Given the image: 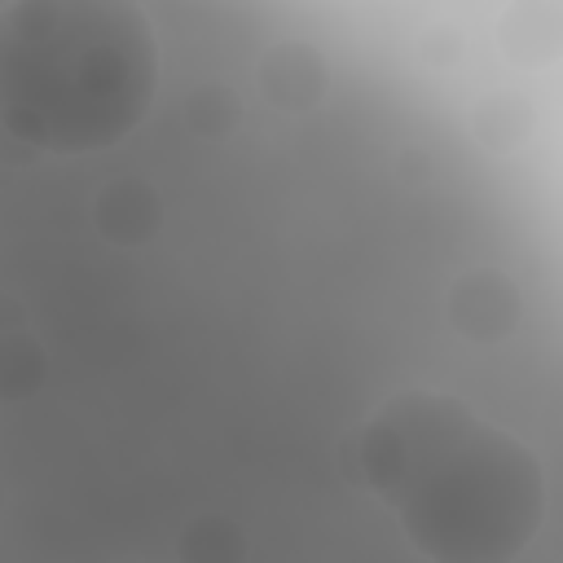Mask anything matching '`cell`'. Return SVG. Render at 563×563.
<instances>
[{"label": "cell", "mask_w": 563, "mask_h": 563, "mask_svg": "<svg viewBox=\"0 0 563 563\" xmlns=\"http://www.w3.org/2000/svg\"><path fill=\"white\" fill-rule=\"evenodd\" d=\"M352 462L431 563H515L545 519L541 457L440 387L387 396L356 431Z\"/></svg>", "instance_id": "1"}, {"label": "cell", "mask_w": 563, "mask_h": 563, "mask_svg": "<svg viewBox=\"0 0 563 563\" xmlns=\"http://www.w3.org/2000/svg\"><path fill=\"white\" fill-rule=\"evenodd\" d=\"M158 97V35L128 0L0 9V132L31 154L119 145Z\"/></svg>", "instance_id": "2"}, {"label": "cell", "mask_w": 563, "mask_h": 563, "mask_svg": "<svg viewBox=\"0 0 563 563\" xmlns=\"http://www.w3.org/2000/svg\"><path fill=\"white\" fill-rule=\"evenodd\" d=\"M519 321H523V295L506 268L479 264L449 286V325L462 339L479 347H497L519 330Z\"/></svg>", "instance_id": "3"}, {"label": "cell", "mask_w": 563, "mask_h": 563, "mask_svg": "<svg viewBox=\"0 0 563 563\" xmlns=\"http://www.w3.org/2000/svg\"><path fill=\"white\" fill-rule=\"evenodd\" d=\"M260 88L286 114H308L330 97V57L299 35H282L260 53Z\"/></svg>", "instance_id": "4"}, {"label": "cell", "mask_w": 563, "mask_h": 563, "mask_svg": "<svg viewBox=\"0 0 563 563\" xmlns=\"http://www.w3.org/2000/svg\"><path fill=\"white\" fill-rule=\"evenodd\" d=\"M163 216H167L163 194L145 176H114L92 198V229L123 251L150 246L163 233Z\"/></svg>", "instance_id": "5"}, {"label": "cell", "mask_w": 563, "mask_h": 563, "mask_svg": "<svg viewBox=\"0 0 563 563\" xmlns=\"http://www.w3.org/2000/svg\"><path fill=\"white\" fill-rule=\"evenodd\" d=\"M176 563H246V532L224 510L194 515L176 537Z\"/></svg>", "instance_id": "6"}, {"label": "cell", "mask_w": 563, "mask_h": 563, "mask_svg": "<svg viewBox=\"0 0 563 563\" xmlns=\"http://www.w3.org/2000/svg\"><path fill=\"white\" fill-rule=\"evenodd\" d=\"M48 378V352L35 334L9 330L0 334V405L31 400Z\"/></svg>", "instance_id": "7"}, {"label": "cell", "mask_w": 563, "mask_h": 563, "mask_svg": "<svg viewBox=\"0 0 563 563\" xmlns=\"http://www.w3.org/2000/svg\"><path fill=\"white\" fill-rule=\"evenodd\" d=\"M180 114H185V123H189L194 136H202V141H224V136H233L238 123H242V97H238L229 84L207 79V84H198V88L185 92Z\"/></svg>", "instance_id": "8"}, {"label": "cell", "mask_w": 563, "mask_h": 563, "mask_svg": "<svg viewBox=\"0 0 563 563\" xmlns=\"http://www.w3.org/2000/svg\"><path fill=\"white\" fill-rule=\"evenodd\" d=\"M471 128L484 150H515L532 132V106L519 92H493L475 106Z\"/></svg>", "instance_id": "9"}, {"label": "cell", "mask_w": 563, "mask_h": 563, "mask_svg": "<svg viewBox=\"0 0 563 563\" xmlns=\"http://www.w3.org/2000/svg\"><path fill=\"white\" fill-rule=\"evenodd\" d=\"M22 321H26L22 303H18V299H0V334H9V330H22Z\"/></svg>", "instance_id": "10"}]
</instances>
